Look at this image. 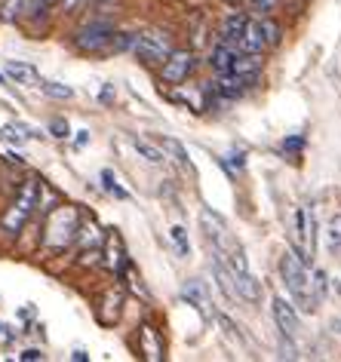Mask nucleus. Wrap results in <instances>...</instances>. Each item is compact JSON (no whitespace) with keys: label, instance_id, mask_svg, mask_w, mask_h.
I'll return each instance as SVG.
<instances>
[{"label":"nucleus","instance_id":"7c9ffc66","mask_svg":"<svg viewBox=\"0 0 341 362\" xmlns=\"http://www.w3.org/2000/svg\"><path fill=\"white\" fill-rule=\"evenodd\" d=\"M22 359H25V362H37V359H43V353H40V350H25Z\"/></svg>","mask_w":341,"mask_h":362},{"label":"nucleus","instance_id":"b1692460","mask_svg":"<svg viewBox=\"0 0 341 362\" xmlns=\"http://www.w3.org/2000/svg\"><path fill=\"white\" fill-rule=\"evenodd\" d=\"M22 13V0H0V16H4L6 22H16Z\"/></svg>","mask_w":341,"mask_h":362},{"label":"nucleus","instance_id":"bb28decb","mask_svg":"<svg viewBox=\"0 0 341 362\" xmlns=\"http://www.w3.org/2000/svg\"><path fill=\"white\" fill-rule=\"evenodd\" d=\"M173 240H175V246H178V252H182V255H187V237H185V228H173Z\"/></svg>","mask_w":341,"mask_h":362},{"label":"nucleus","instance_id":"ddd939ff","mask_svg":"<svg viewBox=\"0 0 341 362\" xmlns=\"http://www.w3.org/2000/svg\"><path fill=\"white\" fill-rule=\"evenodd\" d=\"M4 74L13 80V83H19V86H37V68L28 65V62H6V68H4Z\"/></svg>","mask_w":341,"mask_h":362},{"label":"nucleus","instance_id":"6ab92c4d","mask_svg":"<svg viewBox=\"0 0 341 362\" xmlns=\"http://www.w3.org/2000/svg\"><path fill=\"white\" fill-rule=\"evenodd\" d=\"M243 25H246V16H228L221 25V40L234 47V40H237V34L243 31Z\"/></svg>","mask_w":341,"mask_h":362},{"label":"nucleus","instance_id":"20e7f679","mask_svg":"<svg viewBox=\"0 0 341 362\" xmlns=\"http://www.w3.org/2000/svg\"><path fill=\"white\" fill-rule=\"evenodd\" d=\"M132 52L136 59H141L145 65H154V62H163L169 52H173V43H169V34L163 31H145L132 37Z\"/></svg>","mask_w":341,"mask_h":362},{"label":"nucleus","instance_id":"72a5a7b5","mask_svg":"<svg viewBox=\"0 0 341 362\" xmlns=\"http://www.w3.org/2000/svg\"><path fill=\"white\" fill-rule=\"evenodd\" d=\"M335 288H338V295H341V276H335Z\"/></svg>","mask_w":341,"mask_h":362},{"label":"nucleus","instance_id":"c85d7f7f","mask_svg":"<svg viewBox=\"0 0 341 362\" xmlns=\"http://www.w3.org/2000/svg\"><path fill=\"white\" fill-rule=\"evenodd\" d=\"M274 6H277V0H253V10L258 16H271Z\"/></svg>","mask_w":341,"mask_h":362},{"label":"nucleus","instance_id":"1a4fd4ad","mask_svg":"<svg viewBox=\"0 0 341 362\" xmlns=\"http://www.w3.org/2000/svg\"><path fill=\"white\" fill-rule=\"evenodd\" d=\"M194 71V56L187 49H173L169 56L163 59V80L166 83H182L187 80V74Z\"/></svg>","mask_w":341,"mask_h":362},{"label":"nucleus","instance_id":"6e6552de","mask_svg":"<svg viewBox=\"0 0 341 362\" xmlns=\"http://www.w3.org/2000/svg\"><path fill=\"white\" fill-rule=\"evenodd\" d=\"M295 218H299V249H301V258L311 261L317 255V221H313V212L311 209H301L295 212Z\"/></svg>","mask_w":341,"mask_h":362},{"label":"nucleus","instance_id":"412c9836","mask_svg":"<svg viewBox=\"0 0 341 362\" xmlns=\"http://www.w3.org/2000/svg\"><path fill=\"white\" fill-rule=\"evenodd\" d=\"M258 31H262V37H265L267 47H277V43H280V25H277L274 19H267V16L258 19Z\"/></svg>","mask_w":341,"mask_h":362},{"label":"nucleus","instance_id":"4468645a","mask_svg":"<svg viewBox=\"0 0 341 362\" xmlns=\"http://www.w3.org/2000/svg\"><path fill=\"white\" fill-rule=\"evenodd\" d=\"M105 264H108V270H114V274H123V267H127V249H123V240L117 237V233H114V237H108Z\"/></svg>","mask_w":341,"mask_h":362},{"label":"nucleus","instance_id":"c756f323","mask_svg":"<svg viewBox=\"0 0 341 362\" xmlns=\"http://www.w3.org/2000/svg\"><path fill=\"white\" fill-rule=\"evenodd\" d=\"M301 148H304V139H301V135H292V139L283 141V151H289V153H299Z\"/></svg>","mask_w":341,"mask_h":362},{"label":"nucleus","instance_id":"f03ea898","mask_svg":"<svg viewBox=\"0 0 341 362\" xmlns=\"http://www.w3.org/2000/svg\"><path fill=\"white\" fill-rule=\"evenodd\" d=\"M37 200H40V185H37V178H28V181H25V185L19 187V194H16L13 206L6 209L4 221H0V230L19 233V230L25 228V221L31 218V212H34V206H37Z\"/></svg>","mask_w":341,"mask_h":362},{"label":"nucleus","instance_id":"f3484780","mask_svg":"<svg viewBox=\"0 0 341 362\" xmlns=\"http://www.w3.org/2000/svg\"><path fill=\"white\" fill-rule=\"evenodd\" d=\"M83 6L93 19H108L120 10V0H83Z\"/></svg>","mask_w":341,"mask_h":362},{"label":"nucleus","instance_id":"4be33fe9","mask_svg":"<svg viewBox=\"0 0 341 362\" xmlns=\"http://www.w3.org/2000/svg\"><path fill=\"white\" fill-rule=\"evenodd\" d=\"M326 240H329V252L335 255L341 252V215H332L329 224H326Z\"/></svg>","mask_w":341,"mask_h":362},{"label":"nucleus","instance_id":"393cba45","mask_svg":"<svg viewBox=\"0 0 341 362\" xmlns=\"http://www.w3.org/2000/svg\"><path fill=\"white\" fill-rule=\"evenodd\" d=\"M163 151H173L175 153V160H182V163H187V153H185V148L178 141H173V139H163Z\"/></svg>","mask_w":341,"mask_h":362},{"label":"nucleus","instance_id":"f8f14e48","mask_svg":"<svg viewBox=\"0 0 341 362\" xmlns=\"http://www.w3.org/2000/svg\"><path fill=\"white\" fill-rule=\"evenodd\" d=\"M274 320L280 325V332L289 334V338L299 332V313H295L292 304H286V298H274Z\"/></svg>","mask_w":341,"mask_h":362},{"label":"nucleus","instance_id":"aec40b11","mask_svg":"<svg viewBox=\"0 0 341 362\" xmlns=\"http://www.w3.org/2000/svg\"><path fill=\"white\" fill-rule=\"evenodd\" d=\"M37 86H40V93H43V95L62 98V102L74 95V89H71V86H65V83H52V80H37Z\"/></svg>","mask_w":341,"mask_h":362},{"label":"nucleus","instance_id":"f704fd0d","mask_svg":"<svg viewBox=\"0 0 341 362\" xmlns=\"http://www.w3.org/2000/svg\"><path fill=\"white\" fill-rule=\"evenodd\" d=\"M0 83H4V74H0Z\"/></svg>","mask_w":341,"mask_h":362},{"label":"nucleus","instance_id":"2f4dec72","mask_svg":"<svg viewBox=\"0 0 341 362\" xmlns=\"http://www.w3.org/2000/svg\"><path fill=\"white\" fill-rule=\"evenodd\" d=\"M83 4V0H62V6H65V13H77V6Z\"/></svg>","mask_w":341,"mask_h":362},{"label":"nucleus","instance_id":"39448f33","mask_svg":"<svg viewBox=\"0 0 341 362\" xmlns=\"http://www.w3.org/2000/svg\"><path fill=\"white\" fill-rule=\"evenodd\" d=\"M228 261H231V276H234V286L240 298H246V301H258V295H262V286H258V279L249 274V264H246V255L243 249L234 246L228 252Z\"/></svg>","mask_w":341,"mask_h":362},{"label":"nucleus","instance_id":"9d476101","mask_svg":"<svg viewBox=\"0 0 341 362\" xmlns=\"http://www.w3.org/2000/svg\"><path fill=\"white\" fill-rule=\"evenodd\" d=\"M253 83H255V74H234V71H228V74H219V80H212V93L221 98H237Z\"/></svg>","mask_w":341,"mask_h":362},{"label":"nucleus","instance_id":"dca6fc26","mask_svg":"<svg viewBox=\"0 0 341 362\" xmlns=\"http://www.w3.org/2000/svg\"><path fill=\"white\" fill-rule=\"evenodd\" d=\"M212 274H215V283L221 286L224 298H228V301H237L240 292H237V286H234V276H231V270L221 264V258H215V261H212Z\"/></svg>","mask_w":341,"mask_h":362},{"label":"nucleus","instance_id":"5701e85b","mask_svg":"<svg viewBox=\"0 0 341 362\" xmlns=\"http://www.w3.org/2000/svg\"><path fill=\"white\" fill-rule=\"evenodd\" d=\"M105 304H108V310L102 313V320H105V322L117 320V316H120V304H123V295H120V292L108 295V298H105Z\"/></svg>","mask_w":341,"mask_h":362},{"label":"nucleus","instance_id":"0eeeda50","mask_svg":"<svg viewBox=\"0 0 341 362\" xmlns=\"http://www.w3.org/2000/svg\"><path fill=\"white\" fill-rule=\"evenodd\" d=\"M200 224L206 228V237H209L212 249L219 252V255H228V252L237 246V243L231 240V233H228V224H224V218H221V215H215V212H209V209H206V212L200 215Z\"/></svg>","mask_w":341,"mask_h":362},{"label":"nucleus","instance_id":"a211bd4d","mask_svg":"<svg viewBox=\"0 0 341 362\" xmlns=\"http://www.w3.org/2000/svg\"><path fill=\"white\" fill-rule=\"evenodd\" d=\"M132 144H136V151H139L148 163H163V160H166V151L157 148V144H151L148 139H139V135H136V139H132Z\"/></svg>","mask_w":341,"mask_h":362},{"label":"nucleus","instance_id":"2eb2a0df","mask_svg":"<svg viewBox=\"0 0 341 362\" xmlns=\"http://www.w3.org/2000/svg\"><path fill=\"white\" fill-rule=\"evenodd\" d=\"M234 56H237V49L231 47V43H219V47H215L212 52H209V65L219 71V74H228L231 71V65H234Z\"/></svg>","mask_w":341,"mask_h":362},{"label":"nucleus","instance_id":"cd10ccee","mask_svg":"<svg viewBox=\"0 0 341 362\" xmlns=\"http://www.w3.org/2000/svg\"><path fill=\"white\" fill-rule=\"evenodd\" d=\"M50 129H52V135H56V139H68V120H59V117H56V120H52L50 123Z\"/></svg>","mask_w":341,"mask_h":362},{"label":"nucleus","instance_id":"a878e982","mask_svg":"<svg viewBox=\"0 0 341 362\" xmlns=\"http://www.w3.org/2000/svg\"><path fill=\"white\" fill-rule=\"evenodd\" d=\"M102 181H105V187H108V191H111V194H117L120 200H127V191L114 185V175H111V172H102Z\"/></svg>","mask_w":341,"mask_h":362},{"label":"nucleus","instance_id":"7ed1b4c3","mask_svg":"<svg viewBox=\"0 0 341 362\" xmlns=\"http://www.w3.org/2000/svg\"><path fill=\"white\" fill-rule=\"evenodd\" d=\"M77 230H80L77 212L71 209V206H59L47 221V237H43V243H47V249L62 252L65 246H71V243L77 240Z\"/></svg>","mask_w":341,"mask_h":362},{"label":"nucleus","instance_id":"473e14b6","mask_svg":"<svg viewBox=\"0 0 341 362\" xmlns=\"http://www.w3.org/2000/svg\"><path fill=\"white\" fill-rule=\"evenodd\" d=\"M52 4H56V0H34V10H40V13H43V10H50Z\"/></svg>","mask_w":341,"mask_h":362},{"label":"nucleus","instance_id":"9b49d317","mask_svg":"<svg viewBox=\"0 0 341 362\" xmlns=\"http://www.w3.org/2000/svg\"><path fill=\"white\" fill-rule=\"evenodd\" d=\"M265 37H262V31H258V22H249L243 25V31L237 34V40H234V49L237 52H265Z\"/></svg>","mask_w":341,"mask_h":362},{"label":"nucleus","instance_id":"f257e3e1","mask_svg":"<svg viewBox=\"0 0 341 362\" xmlns=\"http://www.w3.org/2000/svg\"><path fill=\"white\" fill-rule=\"evenodd\" d=\"M280 274L283 283L289 288V295L295 298V304L301 307L304 313H313L320 307V298L313 292V274L308 270V261H304L295 249H286L280 258Z\"/></svg>","mask_w":341,"mask_h":362},{"label":"nucleus","instance_id":"423d86ee","mask_svg":"<svg viewBox=\"0 0 341 362\" xmlns=\"http://www.w3.org/2000/svg\"><path fill=\"white\" fill-rule=\"evenodd\" d=\"M111 37H114V25L105 19H93L77 31L74 43H77V49H83V52H102V49H108Z\"/></svg>","mask_w":341,"mask_h":362}]
</instances>
